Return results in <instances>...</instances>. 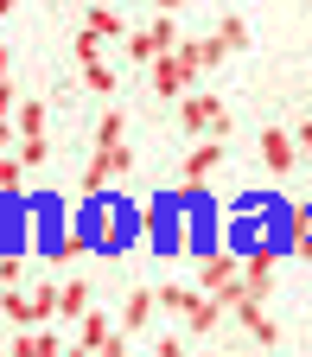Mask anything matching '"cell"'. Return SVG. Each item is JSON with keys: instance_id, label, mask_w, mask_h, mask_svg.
I'll return each instance as SVG.
<instances>
[{"instance_id": "obj_1", "label": "cell", "mask_w": 312, "mask_h": 357, "mask_svg": "<svg viewBox=\"0 0 312 357\" xmlns=\"http://www.w3.org/2000/svg\"><path fill=\"white\" fill-rule=\"evenodd\" d=\"M141 236L159 249V255H204V249H217L223 243V211H217V198L204 192V185H178V192H153L147 204H141Z\"/></svg>"}, {"instance_id": "obj_2", "label": "cell", "mask_w": 312, "mask_h": 357, "mask_svg": "<svg viewBox=\"0 0 312 357\" xmlns=\"http://www.w3.org/2000/svg\"><path fill=\"white\" fill-rule=\"evenodd\" d=\"M70 236L83 255H127L134 236H141V204L121 198V192H83L77 217H70Z\"/></svg>"}, {"instance_id": "obj_3", "label": "cell", "mask_w": 312, "mask_h": 357, "mask_svg": "<svg viewBox=\"0 0 312 357\" xmlns=\"http://www.w3.org/2000/svg\"><path fill=\"white\" fill-rule=\"evenodd\" d=\"M64 236H70V217L52 192H32L26 198V255H45V261H64Z\"/></svg>"}, {"instance_id": "obj_4", "label": "cell", "mask_w": 312, "mask_h": 357, "mask_svg": "<svg viewBox=\"0 0 312 357\" xmlns=\"http://www.w3.org/2000/svg\"><path fill=\"white\" fill-rule=\"evenodd\" d=\"M178 121H185V134H230V109H223V96H210V89H185L178 96Z\"/></svg>"}, {"instance_id": "obj_5", "label": "cell", "mask_w": 312, "mask_h": 357, "mask_svg": "<svg viewBox=\"0 0 312 357\" xmlns=\"http://www.w3.org/2000/svg\"><path fill=\"white\" fill-rule=\"evenodd\" d=\"M121 45H127V58H134V64H153L159 52H172V45H178V26H172V13H159L153 26H141V32H127Z\"/></svg>"}, {"instance_id": "obj_6", "label": "cell", "mask_w": 312, "mask_h": 357, "mask_svg": "<svg viewBox=\"0 0 312 357\" xmlns=\"http://www.w3.org/2000/svg\"><path fill=\"white\" fill-rule=\"evenodd\" d=\"M121 172H134V153H127V141H109V147H96V160L83 166V192H102V185H115Z\"/></svg>"}, {"instance_id": "obj_7", "label": "cell", "mask_w": 312, "mask_h": 357, "mask_svg": "<svg viewBox=\"0 0 312 357\" xmlns=\"http://www.w3.org/2000/svg\"><path fill=\"white\" fill-rule=\"evenodd\" d=\"M147 70H153V89H159L166 102H178L185 89H198V70H192L185 58H178V52H159V58H153Z\"/></svg>"}, {"instance_id": "obj_8", "label": "cell", "mask_w": 312, "mask_h": 357, "mask_svg": "<svg viewBox=\"0 0 312 357\" xmlns=\"http://www.w3.org/2000/svg\"><path fill=\"white\" fill-rule=\"evenodd\" d=\"M77 344H83V351H102V357H121V351H127V332H121V326H109L102 312L89 306L83 319H77Z\"/></svg>"}, {"instance_id": "obj_9", "label": "cell", "mask_w": 312, "mask_h": 357, "mask_svg": "<svg viewBox=\"0 0 312 357\" xmlns=\"http://www.w3.org/2000/svg\"><path fill=\"white\" fill-rule=\"evenodd\" d=\"M236 275H242V255H236V249H223V243H217V249H204V255H198V287H204V294L230 287Z\"/></svg>"}, {"instance_id": "obj_10", "label": "cell", "mask_w": 312, "mask_h": 357, "mask_svg": "<svg viewBox=\"0 0 312 357\" xmlns=\"http://www.w3.org/2000/svg\"><path fill=\"white\" fill-rule=\"evenodd\" d=\"M281 243H287V255H306V261H312V204H287Z\"/></svg>"}, {"instance_id": "obj_11", "label": "cell", "mask_w": 312, "mask_h": 357, "mask_svg": "<svg viewBox=\"0 0 312 357\" xmlns=\"http://www.w3.org/2000/svg\"><path fill=\"white\" fill-rule=\"evenodd\" d=\"M261 306H267V300H255V294H242V300H236L230 312H236V319L249 326V338H255V344H281V326H274V319H267V312H261Z\"/></svg>"}, {"instance_id": "obj_12", "label": "cell", "mask_w": 312, "mask_h": 357, "mask_svg": "<svg viewBox=\"0 0 312 357\" xmlns=\"http://www.w3.org/2000/svg\"><path fill=\"white\" fill-rule=\"evenodd\" d=\"M293 160H299V141H293L287 128H267L261 134V166L267 172H293Z\"/></svg>"}, {"instance_id": "obj_13", "label": "cell", "mask_w": 312, "mask_h": 357, "mask_svg": "<svg viewBox=\"0 0 312 357\" xmlns=\"http://www.w3.org/2000/svg\"><path fill=\"white\" fill-rule=\"evenodd\" d=\"M172 52H178V58H185V64H192L198 77H204L210 64H223V58H230V52H223V38H217V32H210V38H178V45H172Z\"/></svg>"}, {"instance_id": "obj_14", "label": "cell", "mask_w": 312, "mask_h": 357, "mask_svg": "<svg viewBox=\"0 0 312 357\" xmlns=\"http://www.w3.org/2000/svg\"><path fill=\"white\" fill-rule=\"evenodd\" d=\"M217 166H223V141H217V134H204V141L185 153V178H192V185H204Z\"/></svg>"}, {"instance_id": "obj_15", "label": "cell", "mask_w": 312, "mask_h": 357, "mask_svg": "<svg viewBox=\"0 0 312 357\" xmlns=\"http://www.w3.org/2000/svg\"><path fill=\"white\" fill-rule=\"evenodd\" d=\"M13 351H20V357H58V332H52V319H38V326H20Z\"/></svg>"}, {"instance_id": "obj_16", "label": "cell", "mask_w": 312, "mask_h": 357, "mask_svg": "<svg viewBox=\"0 0 312 357\" xmlns=\"http://www.w3.org/2000/svg\"><path fill=\"white\" fill-rule=\"evenodd\" d=\"M223 312H230V306H223L217 294H198V300H192V312H185V332H198V338H204V332H217V326H223Z\"/></svg>"}, {"instance_id": "obj_17", "label": "cell", "mask_w": 312, "mask_h": 357, "mask_svg": "<svg viewBox=\"0 0 312 357\" xmlns=\"http://www.w3.org/2000/svg\"><path fill=\"white\" fill-rule=\"evenodd\" d=\"M153 312H159V294H153V287H134V294H127V306H121V332H141Z\"/></svg>"}, {"instance_id": "obj_18", "label": "cell", "mask_w": 312, "mask_h": 357, "mask_svg": "<svg viewBox=\"0 0 312 357\" xmlns=\"http://www.w3.org/2000/svg\"><path fill=\"white\" fill-rule=\"evenodd\" d=\"M83 32H96V38H127L121 13L109 7V0H89V13H83Z\"/></svg>"}, {"instance_id": "obj_19", "label": "cell", "mask_w": 312, "mask_h": 357, "mask_svg": "<svg viewBox=\"0 0 312 357\" xmlns=\"http://www.w3.org/2000/svg\"><path fill=\"white\" fill-rule=\"evenodd\" d=\"M89 312V281H64L58 287V319H83Z\"/></svg>"}, {"instance_id": "obj_20", "label": "cell", "mask_w": 312, "mask_h": 357, "mask_svg": "<svg viewBox=\"0 0 312 357\" xmlns=\"http://www.w3.org/2000/svg\"><path fill=\"white\" fill-rule=\"evenodd\" d=\"M0 312H7L13 326H38L32 319V294H20V287H0Z\"/></svg>"}, {"instance_id": "obj_21", "label": "cell", "mask_w": 312, "mask_h": 357, "mask_svg": "<svg viewBox=\"0 0 312 357\" xmlns=\"http://www.w3.org/2000/svg\"><path fill=\"white\" fill-rule=\"evenodd\" d=\"M217 38H223V52H249V45H255V32H249V20H236V13H230V20H223V26H217Z\"/></svg>"}, {"instance_id": "obj_22", "label": "cell", "mask_w": 312, "mask_h": 357, "mask_svg": "<svg viewBox=\"0 0 312 357\" xmlns=\"http://www.w3.org/2000/svg\"><path fill=\"white\" fill-rule=\"evenodd\" d=\"M77 70H83V83H89V89H96V96H115V70H109L102 58H83Z\"/></svg>"}, {"instance_id": "obj_23", "label": "cell", "mask_w": 312, "mask_h": 357, "mask_svg": "<svg viewBox=\"0 0 312 357\" xmlns=\"http://www.w3.org/2000/svg\"><path fill=\"white\" fill-rule=\"evenodd\" d=\"M13 160H20V166H45V160H52V147H45V134H20Z\"/></svg>"}, {"instance_id": "obj_24", "label": "cell", "mask_w": 312, "mask_h": 357, "mask_svg": "<svg viewBox=\"0 0 312 357\" xmlns=\"http://www.w3.org/2000/svg\"><path fill=\"white\" fill-rule=\"evenodd\" d=\"M198 294H204V287H159V306H166V312H178V319H185Z\"/></svg>"}, {"instance_id": "obj_25", "label": "cell", "mask_w": 312, "mask_h": 357, "mask_svg": "<svg viewBox=\"0 0 312 357\" xmlns=\"http://www.w3.org/2000/svg\"><path fill=\"white\" fill-rule=\"evenodd\" d=\"M32 319H58V287H52V281L32 287Z\"/></svg>"}, {"instance_id": "obj_26", "label": "cell", "mask_w": 312, "mask_h": 357, "mask_svg": "<svg viewBox=\"0 0 312 357\" xmlns=\"http://www.w3.org/2000/svg\"><path fill=\"white\" fill-rule=\"evenodd\" d=\"M121 134H127V115H121V109H102V128H96V147L121 141Z\"/></svg>"}, {"instance_id": "obj_27", "label": "cell", "mask_w": 312, "mask_h": 357, "mask_svg": "<svg viewBox=\"0 0 312 357\" xmlns=\"http://www.w3.org/2000/svg\"><path fill=\"white\" fill-rule=\"evenodd\" d=\"M13 121H20V134H45V102H20Z\"/></svg>"}, {"instance_id": "obj_28", "label": "cell", "mask_w": 312, "mask_h": 357, "mask_svg": "<svg viewBox=\"0 0 312 357\" xmlns=\"http://www.w3.org/2000/svg\"><path fill=\"white\" fill-rule=\"evenodd\" d=\"M20 172H26V166H20L7 147H0V192H20Z\"/></svg>"}, {"instance_id": "obj_29", "label": "cell", "mask_w": 312, "mask_h": 357, "mask_svg": "<svg viewBox=\"0 0 312 357\" xmlns=\"http://www.w3.org/2000/svg\"><path fill=\"white\" fill-rule=\"evenodd\" d=\"M96 52H102V38H96V32H77V45H70V58L83 64V58H96Z\"/></svg>"}, {"instance_id": "obj_30", "label": "cell", "mask_w": 312, "mask_h": 357, "mask_svg": "<svg viewBox=\"0 0 312 357\" xmlns=\"http://www.w3.org/2000/svg\"><path fill=\"white\" fill-rule=\"evenodd\" d=\"M13 102H20L13 96V77H0V121H13Z\"/></svg>"}, {"instance_id": "obj_31", "label": "cell", "mask_w": 312, "mask_h": 357, "mask_svg": "<svg viewBox=\"0 0 312 357\" xmlns=\"http://www.w3.org/2000/svg\"><path fill=\"white\" fill-rule=\"evenodd\" d=\"M293 141H299V147H312V121H299V128H293Z\"/></svg>"}, {"instance_id": "obj_32", "label": "cell", "mask_w": 312, "mask_h": 357, "mask_svg": "<svg viewBox=\"0 0 312 357\" xmlns=\"http://www.w3.org/2000/svg\"><path fill=\"white\" fill-rule=\"evenodd\" d=\"M0 77H13V52H0Z\"/></svg>"}, {"instance_id": "obj_33", "label": "cell", "mask_w": 312, "mask_h": 357, "mask_svg": "<svg viewBox=\"0 0 312 357\" xmlns=\"http://www.w3.org/2000/svg\"><path fill=\"white\" fill-rule=\"evenodd\" d=\"M13 7H20V0H0V13H13Z\"/></svg>"}]
</instances>
